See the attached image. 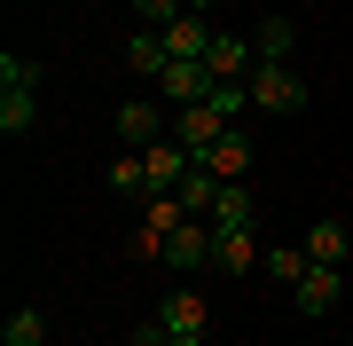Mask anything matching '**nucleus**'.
Segmentation results:
<instances>
[{
	"label": "nucleus",
	"mask_w": 353,
	"mask_h": 346,
	"mask_svg": "<svg viewBox=\"0 0 353 346\" xmlns=\"http://www.w3.org/2000/svg\"><path fill=\"white\" fill-rule=\"evenodd\" d=\"M39 126V64H32V55H0V134H32Z\"/></svg>",
	"instance_id": "1"
},
{
	"label": "nucleus",
	"mask_w": 353,
	"mask_h": 346,
	"mask_svg": "<svg viewBox=\"0 0 353 346\" xmlns=\"http://www.w3.org/2000/svg\"><path fill=\"white\" fill-rule=\"evenodd\" d=\"M243 87H252V110H267V118H290V110H306V79L290 71V64H259L252 79H243Z\"/></svg>",
	"instance_id": "2"
},
{
	"label": "nucleus",
	"mask_w": 353,
	"mask_h": 346,
	"mask_svg": "<svg viewBox=\"0 0 353 346\" xmlns=\"http://www.w3.org/2000/svg\"><path fill=\"white\" fill-rule=\"evenodd\" d=\"M228 126H236V118H228V110L212 103V95H204V103H189V110H173V142H181L189 157H204V150H212V142H220Z\"/></svg>",
	"instance_id": "3"
},
{
	"label": "nucleus",
	"mask_w": 353,
	"mask_h": 346,
	"mask_svg": "<svg viewBox=\"0 0 353 346\" xmlns=\"http://www.w3.org/2000/svg\"><path fill=\"white\" fill-rule=\"evenodd\" d=\"M189 220V205L181 197H150V213H141V229H134V260H165V236Z\"/></svg>",
	"instance_id": "4"
},
{
	"label": "nucleus",
	"mask_w": 353,
	"mask_h": 346,
	"mask_svg": "<svg viewBox=\"0 0 353 346\" xmlns=\"http://www.w3.org/2000/svg\"><path fill=\"white\" fill-rule=\"evenodd\" d=\"M165 268H173V276L212 268V220H181V229L165 236Z\"/></svg>",
	"instance_id": "5"
},
{
	"label": "nucleus",
	"mask_w": 353,
	"mask_h": 346,
	"mask_svg": "<svg viewBox=\"0 0 353 346\" xmlns=\"http://www.w3.org/2000/svg\"><path fill=\"white\" fill-rule=\"evenodd\" d=\"M118 142H126V150H157V142H173V110L126 103V110H118Z\"/></svg>",
	"instance_id": "6"
},
{
	"label": "nucleus",
	"mask_w": 353,
	"mask_h": 346,
	"mask_svg": "<svg viewBox=\"0 0 353 346\" xmlns=\"http://www.w3.org/2000/svg\"><path fill=\"white\" fill-rule=\"evenodd\" d=\"M204 71L212 79H252L259 71V48L243 32H212V48H204Z\"/></svg>",
	"instance_id": "7"
},
{
	"label": "nucleus",
	"mask_w": 353,
	"mask_h": 346,
	"mask_svg": "<svg viewBox=\"0 0 353 346\" xmlns=\"http://www.w3.org/2000/svg\"><path fill=\"white\" fill-rule=\"evenodd\" d=\"M338 299H345V276H338V268H306V276H299V291H290V307H299L306 323H322Z\"/></svg>",
	"instance_id": "8"
},
{
	"label": "nucleus",
	"mask_w": 353,
	"mask_h": 346,
	"mask_svg": "<svg viewBox=\"0 0 353 346\" xmlns=\"http://www.w3.org/2000/svg\"><path fill=\"white\" fill-rule=\"evenodd\" d=\"M212 268L220 276H252L259 268V229H212Z\"/></svg>",
	"instance_id": "9"
},
{
	"label": "nucleus",
	"mask_w": 353,
	"mask_h": 346,
	"mask_svg": "<svg viewBox=\"0 0 353 346\" xmlns=\"http://www.w3.org/2000/svg\"><path fill=\"white\" fill-rule=\"evenodd\" d=\"M212 229H259V197H252V181H220V197H212Z\"/></svg>",
	"instance_id": "10"
},
{
	"label": "nucleus",
	"mask_w": 353,
	"mask_h": 346,
	"mask_svg": "<svg viewBox=\"0 0 353 346\" xmlns=\"http://www.w3.org/2000/svg\"><path fill=\"white\" fill-rule=\"evenodd\" d=\"M157 95H165V110H189V103H204V95H212V71H204V64H165Z\"/></svg>",
	"instance_id": "11"
},
{
	"label": "nucleus",
	"mask_w": 353,
	"mask_h": 346,
	"mask_svg": "<svg viewBox=\"0 0 353 346\" xmlns=\"http://www.w3.org/2000/svg\"><path fill=\"white\" fill-rule=\"evenodd\" d=\"M196 166H204V173H220V181H243V173H252V134H243V126H228L212 150L196 157Z\"/></svg>",
	"instance_id": "12"
},
{
	"label": "nucleus",
	"mask_w": 353,
	"mask_h": 346,
	"mask_svg": "<svg viewBox=\"0 0 353 346\" xmlns=\"http://www.w3.org/2000/svg\"><path fill=\"white\" fill-rule=\"evenodd\" d=\"M204 48H212L204 16H173V24H165V55H173V64H204Z\"/></svg>",
	"instance_id": "13"
},
{
	"label": "nucleus",
	"mask_w": 353,
	"mask_h": 346,
	"mask_svg": "<svg viewBox=\"0 0 353 346\" xmlns=\"http://www.w3.org/2000/svg\"><path fill=\"white\" fill-rule=\"evenodd\" d=\"M126 64H134V71H141V79L157 87V79H165V64H173V55H165V32L134 24V39H126Z\"/></svg>",
	"instance_id": "14"
},
{
	"label": "nucleus",
	"mask_w": 353,
	"mask_h": 346,
	"mask_svg": "<svg viewBox=\"0 0 353 346\" xmlns=\"http://www.w3.org/2000/svg\"><path fill=\"white\" fill-rule=\"evenodd\" d=\"M345 220H314V229H306V260H314V268H345Z\"/></svg>",
	"instance_id": "15"
},
{
	"label": "nucleus",
	"mask_w": 353,
	"mask_h": 346,
	"mask_svg": "<svg viewBox=\"0 0 353 346\" xmlns=\"http://www.w3.org/2000/svg\"><path fill=\"white\" fill-rule=\"evenodd\" d=\"M165 331H196L204 338V291H189V283H181V291H165Z\"/></svg>",
	"instance_id": "16"
},
{
	"label": "nucleus",
	"mask_w": 353,
	"mask_h": 346,
	"mask_svg": "<svg viewBox=\"0 0 353 346\" xmlns=\"http://www.w3.org/2000/svg\"><path fill=\"white\" fill-rule=\"evenodd\" d=\"M290 39H299V24H290V16H259L252 48H259V64H290Z\"/></svg>",
	"instance_id": "17"
},
{
	"label": "nucleus",
	"mask_w": 353,
	"mask_h": 346,
	"mask_svg": "<svg viewBox=\"0 0 353 346\" xmlns=\"http://www.w3.org/2000/svg\"><path fill=\"white\" fill-rule=\"evenodd\" d=\"M0 346H48V307H16L0 323Z\"/></svg>",
	"instance_id": "18"
},
{
	"label": "nucleus",
	"mask_w": 353,
	"mask_h": 346,
	"mask_svg": "<svg viewBox=\"0 0 353 346\" xmlns=\"http://www.w3.org/2000/svg\"><path fill=\"white\" fill-rule=\"evenodd\" d=\"M181 205H189V220H204V213H212V197H220V173H204V166H189V181H181Z\"/></svg>",
	"instance_id": "19"
},
{
	"label": "nucleus",
	"mask_w": 353,
	"mask_h": 346,
	"mask_svg": "<svg viewBox=\"0 0 353 346\" xmlns=\"http://www.w3.org/2000/svg\"><path fill=\"white\" fill-rule=\"evenodd\" d=\"M306 268H314V260H306V244H267V276H275V283H290V291H299Z\"/></svg>",
	"instance_id": "20"
},
{
	"label": "nucleus",
	"mask_w": 353,
	"mask_h": 346,
	"mask_svg": "<svg viewBox=\"0 0 353 346\" xmlns=\"http://www.w3.org/2000/svg\"><path fill=\"white\" fill-rule=\"evenodd\" d=\"M110 189H118V197H141V205H150V181H141V150H126V157L110 166Z\"/></svg>",
	"instance_id": "21"
},
{
	"label": "nucleus",
	"mask_w": 353,
	"mask_h": 346,
	"mask_svg": "<svg viewBox=\"0 0 353 346\" xmlns=\"http://www.w3.org/2000/svg\"><path fill=\"white\" fill-rule=\"evenodd\" d=\"M134 16H141V24H150V32H165V24H173V16H189V8H181V0H134Z\"/></svg>",
	"instance_id": "22"
},
{
	"label": "nucleus",
	"mask_w": 353,
	"mask_h": 346,
	"mask_svg": "<svg viewBox=\"0 0 353 346\" xmlns=\"http://www.w3.org/2000/svg\"><path fill=\"white\" fill-rule=\"evenodd\" d=\"M134 346H173V331H165V315H141V323H134Z\"/></svg>",
	"instance_id": "23"
},
{
	"label": "nucleus",
	"mask_w": 353,
	"mask_h": 346,
	"mask_svg": "<svg viewBox=\"0 0 353 346\" xmlns=\"http://www.w3.org/2000/svg\"><path fill=\"white\" fill-rule=\"evenodd\" d=\"M181 8H189V16H204V8H220V0H181Z\"/></svg>",
	"instance_id": "24"
},
{
	"label": "nucleus",
	"mask_w": 353,
	"mask_h": 346,
	"mask_svg": "<svg viewBox=\"0 0 353 346\" xmlns=\"http://www.w3.org/2000/svg\"><path fill=\"white\" fill-rule=\"evenodd\" d=\"M173 346H204V338H196V331H173Z\"/></svg>",
	"instance_id": "25"
}]
</instances>
